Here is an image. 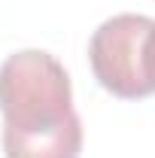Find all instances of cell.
I'll return each instance as SVG.
<instances>
[{"label":"cell","mask_w":155,"mask_h":158,"mask_svg":"<svg viewBox=\"0 0 155 158\" xmlns=\"http://www.w3.org/2000/svg\"><path fill=\"white\" fill-rule=\"evenodd\" d=\"M0 113L6 158H79L82 122L55 55L24 49L0 64Z\"/></svg>","instance_id":"cell-1"},{"label":"cell","mask_w":155,"mask_h":158,"mask_svg":"<svg viewBox=\"0 0 155 158\" xmlns=\"http://www.w3.org/2000/svg\"><path fill=\"white\" fill-rule=\"evenodd\" d=\"M94 79L122 100L155 94V19L122 12L107 19L88 43Z\"/></svg>","instance_id":"cell-2"}]
</instances>
